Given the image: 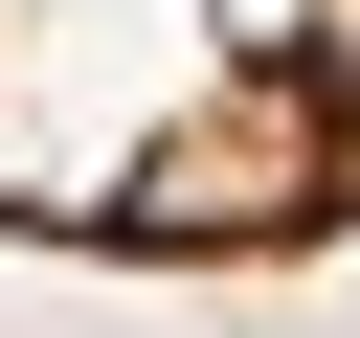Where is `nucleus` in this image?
<instances>
[{
	"instance_id": "f257e3e1",
	"label": "nucleus",
	"mask_w": 360,
	"mask_h": 338,
	"mask_svg": "<svg viewBox=\"0 0 360 338\" xmlns=\"http://www.w3.org/2000/svg\"><path fill=\"white\" fill-rule=\"evenodd\" d=\"M0 225L90 270H270L360 225V0H0Z\"/></svg>"
}]
</instances>
